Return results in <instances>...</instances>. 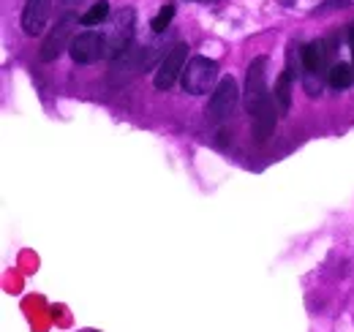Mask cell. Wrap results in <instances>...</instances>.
<instances>
[{"mask_svg": "<svg viewBox=\"0 0 354 332\" xmlns=\"http://www.w3.org/2000/svg\"><path fill=\"white\" fill-rule=\"evenodd\" d=\"M216 77H218V63L210 60V57L196 55V57L188 60V66L183 71V90L188 95H205L213 87Z\"/></svg>", "mask_w": 354, "mask_h": 332, "instance_id": "1", "label": "cell"}, {"mask_svg": "<svg viewBox=\"0 0 354 332\" xmlns=\"http://www.w3.org/2000/svg\"><path fill=\"white\" fill-rule=\"evenodd\" d=\"M153 55V46H139V44H129L112 63V71H109V82L115 84H126L131 77H136L145 66H147V57Z\"/></svg>", "mask_w": 354, "mask_h": 332, "instance_id": "2", "label": "cell"}, {"mask_svg": "<svg viewBox=\"0 0 354 332\" xmlns=\"http://www.w3.org/2000/svg\"><path fill=\"white\" fill-rule=\"evenodd\" d=\"M237 98H240V90H237V82L232 77H223L221 82L216 84L213 95H210V104H207V120L213 125L223 123L232 118L234 107H237Z\"/></svg>", "mask_w": 354, "mask_h": 332, "instance_id": "3", "label": "cell"}, {"mask_svg": "<svg viewBox=\"0 0 354 332\" xmlns=\"http://www.w3.org/2000/svg\"><path fill=\"white\" fill-rule=\"evenodd\" d=\"M133 36V8H120L118 14H112L109 19V30H106V55L109 57H118Z\"/></svg>", "mask_w": 354, "mask_h": 332, "instance_id": "4", "label": "cell"}, {"mask_svg": "<svg viewBox=\"0 0 354 332\" xmlns=\"http://www.w3.org/2000/svg\"><path fill=\"white\" fill-rule=\"evenodd\" d=\"M68 55H71L74 63L90 66V63H95V60H101L106 55V39L101 33H95V30H85V33L74 36V42L68 46Z\"/></svg>", "mask_w": 354, "mask_h": 332, "instance_id": "5", "label": "cell"}, {"mask_svg": "<svg viewBox=\"0 0 354 332\" xmlns=\"http://www.w3.org/2000/svg\"><path fill=\"white\" fill-rule=\"evenodd\" d=\"M185 57H188V46L185 44H175L164 55V60H161V66H158V71L153 77V84L158 90H169L177 82V77H183V71H185Z\"/></svg>", "mask_w": 354, "mask_h": 332, "instance_id": "6", "label": "cell"}, {"mask_svg": "<svg viewBox=\"0 0 354 332\" xmlns=\"http://www.w3.org/2000/svg\"><path fill=\"white\" fill-rule=\"evenodd\" d=\"M74 25H77V17H63L52 30H49V36L44 39L41 44V60L44 63H52V60H57L68 46L74 42Z\"/></svg>", "mask_w": 354, "mask_h": 332, "instance_id": "7", "label": "cell"}, {"mask_svg": "<svg viewBox=\"0 0 354 332\" xmlns=\"http://www.w3.org/2000/svg\"><path fill=\"white\" fill-rule=\"evenodd\" d=\"M265 80H267V57L251 60L248 74H245V109H248V115H254L259 109V104L270 95L265 87Z\"/></svg>", "mask_w": 354, "mask_h": 332, "instance_id": "8", "label": "cell"}, {"mask_svg": "<svg viewBox=\"0 0 354 332\" xmlns=\"http://www.w3.org/2000/svg\"><path fill=\"white\" fill-rule=\"evenodd\" d=\"M330 44L327 42H310L303 46V68H306V77L319 80L322 74H330Z\"/></svg>", "mask_w": 354, "mask_h": 332, "instance_id": "9", "label": "cell"}, {"mask_svg": "<svg viewBox=\"0 0 354 332\" xmlns=\"http://www.w3.org/2000/svg\"><path fill=\"white\" fill-rule=\"evenodd\" d=\"M52 3L55 0H28L25 11H22V30L25 36H41L52 14Z\"/></svg>", "mask_w": 354, "mask_h": 332, "instance_id": "10", "label": "cell"}, {"mask_svg": "<svg viewBox=\"0 0 354 332\" xmlns=\"http://www.w3.org/2000/svg\"><path fill=\"white\" fill-rule=\"evenodd\" d=\"M251 118H254V136H257V142H259V145H265L267 139H270V133H272V128H275V120H278L275 98H270V95H267L265 101L259 104V109H257Z\"/></svg>", "mask_w": 354, "mask_h": 332, "instance_id": "11", "label": "cell"}, {"mask_svg": "<svg viewBox=\"0 0 354 332\" xmlns=\"http://www.w3.org/2000/svg\"><path fill=\"white\" fill-rule=\"evenodd\" d=\"M275 107H278V115H289L292 109V74L283 71L275 82Z\"/></svg>", "mask_w": 354, "mask_h": 332, "instance_id": "12", "label": "cell"}, {"mask_svg": "<svg viewBox=\"0 0 354 332\" xmlns=\"http://www.w3.org/2000/svg\"><path fill=\"white\" fill-rule=\"evenodd\" d=\"M327 82L333 90H346L349 84L354 82V71L349 63H335L333 68H330V74H327Z\"/></svg>", "mask_w": 354, "mask_h": 332, "instance_id": "13", "label": "cell"}, {"mask_svg": "<svg viewBox=\"0 0 354 332\" xmlns=\"http://www.w3.org/2000/svg\"><path fill=\"white\" fill-rule=\"evenodd\" d=\"M106 17H109V3H106V0H98L93 8H88V11L80 17V22L88 25V28H93V25H101Z\"/></svg>", "mask_w": 354, "mask_h": 332, "instance_id": "14", "label": "cell"}, {"mask_svg": "<svg viewBox=\"0 0 354 332\" xmlns=\"http://www.w3.org/2000/svg\"><path fill=\"white\" fill-rule=\"evenodd\" d=\"M172 17H175V6H172V3H167V6H164V8L158 11V14H156V19L150 22V28H153L156 33H164V30L169 28Z\"/></svg>", "mask_w": 354, "mask_h": 332, "instance_id": "15", "label": "cell"}, {"mask_svg": "<svg viewBox=\"0 0 354 332\" xmlns=\"http://www.w3.org/2000/svg\"><path fill=\"white\" fill-rule=\"evenodd\" d=\"M74 6H80V0H60V14H63V17H74V14H71ZM63 17H60V19H63Z\"/></svg>", "mask_w": 354, "mask_h": 332, "instance_id": "16", "label": "cell"}, {"mask_svg": "<svg viewBox=\"0 0 354 332\" xmlns=\"http://www.w3.org/2000/svg\"><path fill=\"white\" fill-rule=\"evenodd\" d=\"M82 332H95V330H82Z\"/></svg>", "mask_w": 354, "mask_h": 332, "instance_id": "17", "label": "cell"}, {"mask_svg": "<svg viewBox=\"0 0 354 332\" xmlns=\"http://www.w3.org/2000/svg\"><path fill=\"white\" fill-rule=\"evenodd\" d=\"M352 55H354V44H352Z\"/></svg>", "mask_w": 354, "mask_h": 332, "instance_id": "18", "label": "cell"}]
</instances>
